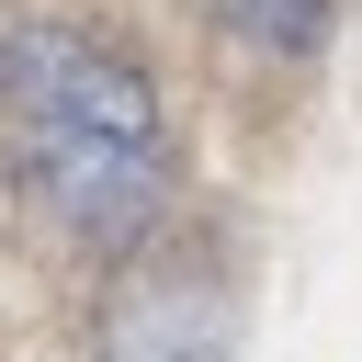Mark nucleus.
Here are the masks:
<instances>
[{
  "mask_svg": "<svg viewBox=\"0 0 362 362\" xmlns=\"http://www.w3.org/2000/svg\"><path fill=\"white\" fill-rule=\"evenodd\" d=\"M0 124H11V170L68 238H147L170 192V136H158V90L136 57H113L79 23H11Z\"/></svg>",
  "mask_w": 362,
  "mask_h": 362,
  "instance_id": "nucleus-1",
  "label": "nucleus"
},
{
  "mask_svg": "<svg viewBox=\"0 0 362 362\" xmlns=\"http://www.w3.org/2000/svg\"><path fill=\"white\" fill-rule=\"evenodd\" d=\"M226 272L192 249H147L102 305V362H226Z\"/></svg>",
  "mask_w": 362,
  "mask_h": 362,
  "instance_id": "nucleus-2",
  "label": "nucleus"
},
{
  "mask_svg": "<svg viewBox=\"0 0 362 362\" xmlns=\"http://www.w3.org/2000/svg\"><path fill=\"white\" fill-rule=\"evenodd\" d=\"M226 23H238L249 45H283V57H305V45L328 34V0H226Z\"/></svg>",
  "mask_w": 362,
  "mask_h": 362,
  "instance_id": "nucleus-3",
  "label": "nucleus"
}]
</instances>
